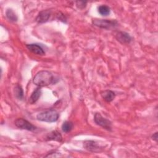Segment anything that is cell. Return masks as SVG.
Returning <instances> with one entry per match:
<instances>
[{
  "instance_id": "obj_9",
  "label": "cell",
  "mask_w": 158,
  "mask_h": 158,
  "mask_svg": "<svg viewBox=\"0 0 158 158\" xmlns=\"http://www.w3.org/2000/svg\"><path fill=\"white\" fill-rule=\"evenodd\" d=\"M26 47L30 51H31V52L36 55L43 56L45 54V51H44L43 48L38 44H35V43L28 44L26 45Z\"/></svg>"
},
{
  "instance_id": "obj_8",
  "label": "cell",
  "mask_w": 158,
  "mask_h": 158,
  "mask_svg": "<svg viewBox=\"0 0 158 158\" xmlns=\"http://www.w3.org/2000/svg\"><path fill=\"white\" fill-rule=\"evenodd\" d=\"M51 12L50 10H43L39 12L35 20L38 23H45L49 20L51 17Z\"/></svg>"
},
{
  "instance_id": "obj_19",
  "label": "cell",
  "mask_w": 158,
  "mask_h": 158,
  "mask_svg": "<svg viewBox=\"0 0 158 158\" xmlns=\"http://www.w3.org/2000/svg\"><path fill=\"white\" fill-rule=\"evenodd\" d=\"M151 138H152L154 141H155L156 142H157V132L154 133L152 135Z\"/></svg>"
},
{
  "instance_id": "obj_18",
  "label": "cell",
  "mask_w": 158,
  "mask_h": 158,
  "mask_svg": "<svg viewBox=\"0 0 158 158\" xmlns=\"http://www.w3.org/2000/svg\"><path fill=\"white\" fill-rule=\"evenodd\" d=\"M87 2L84 1H76V6L78 9H84L86 6Z\"/></svg>"
},
{
  "instance_id": "obj_3",
  "label": "cell",
  "mask_w": 158,
  "mask_h": 158,
  "mask_svg": "<svg viewBox=\"0 0 158 158\" xmlns=\"http://www.w3.org/2000/svg\"><path fill=\"white\" fill-rule=\"evenodd\" d=\"M92 23L99 28L109 30L116 27L118 25V22L114 19H93Z\"/></svg>"
},
{
  "instance_id": "obj_4",
  "label": "cell",
  "mask_w": 158,
  "mask_h": 158,
  "mask_svg": "<svg viewBox=\"0 0 158 158\" xmlns=\"http://www.w3.org/2000/svg\"><path fill=\"white\" fill-rule=\"evenodd\" d=\"M94 120L96 125L102 127L106 130H112V122L109 120L103 117L100 113H96L94 114Z\"/></svg>"
},
{
  "instance_id": "obj_2",
  "label": "cell",
  "mask_w": 158,
  "mask_h": 158,
  "mask_svg": "<svg viewBox=\"0 0 158 158\" xmlns=\"http://www.w3.org/2000/svg\"><path fill=\"white\" fill-rule=\"evenodd\" d=\"M59 113L54 109H48L38 113L36 118L42 122H55L59 118Z\"/></svg>"
},
{
  "instance_id": "obj_1",
  "label": "cell",
  "mask_w": 158,
  "mask_h": 158,
  "mask_svg": "<svg viewBox=\"0 0 158 158\" xmlns=\"http://www.w3.org/2000/svg\"><path fill=\"white\" fill-rule=\"evenodd\" d=\"M56 78L49 71L41 70L38 72L33 77V82L38 87L46 86L56 83Z\"/></svg>"
},
{
  "instance_id": "obj_12",
  "label": "cell",
  "mask_w": 158,
  "mask_h": 158,
  "mask_svg": "<svg viewBox=\"0 0 158 158\" xmlns=\"http://www.w3.org/2000/svg\"><path fill=\"white\" fill-rule=\"evenodd\" d=\"M41 94V87L36 88L34 90V91L32 93L30 97L29 98V102L31 104L35 103L38 100V99L40 98Z\"/></svg>"
},
{
  "instance_id": "obj_7",
  "label": "cell",
  "mask_w": 158,
  "mask_h": 158,
  "mask_svg": "<svg viewBox=\"0 0 158 158\" xmlns=\"http://www.w3.org/2000/svg\"><path fill=\"white\" fill-rule=\"evenodd\" d=\"M115 38L117 40L123 44H129L132 38L131 36L125 31H118L115 35Z\"/></svg>"
},
{
  "instance_id": "obj_15",
  "label": "cell",
  "mask_w": 158,
  "mask_h": 158,
  "mask_svg": "<svg viewBox=\"0 0 158 158\" xmlns=\"http://www.w3.org/2000/svg\"><path fill=\"white\" fill-rule=\"evenodd\" d=\"M73 127V123L70 121H65L62 125V130L64 133H69L70 132Z\"/></svg>"
},
{
  "instance_id": "obj_11",
  "label": "cell",
  "mask_w": 158,
  "mask_h": 158,
  "mask_svg": "<svg viewBox=\"0 0 158 158\" xmlns=\"http://www.w3.org/2000/svg\"><path fill=\"white\" fill-rule=\"evenodd\" d=\"M46 138L48 141H56L58 142H61L62 141V135L57 130H54L48 133Z\"/></svg>"
},
{
  "instance_id": "obj_16",
  "label": "cell",
  "mask_w": 158,
  "mask_h": 158,
  "mask_svg": "<svg viewBox=\"0 0 158 158\" xmlns=\"http://www.w3.org/2000/svg\"><path fill=\"white\" fill-rule=\"evenodd\" d=\"M6 15L7 18L12 22H16L18 19L17 15L12 9H8L6 12Z\"/></svg>"
},
{
  "instance_id": "obj_13",
  "label": "cell",
  "mask_w": 158,
  "mask_h": 158,
  "mask_svg": "<svg viewBox=\"0 0 158 158\" xmlns=\"http://www.w3.org/2000/svg\"><path fill=\"white\" fill-rule=\"evenodd\" d=\"M98 12L102 16H107L110 12V7L107 5H101L98 7Z\"/></svg>"
},
{
  "instance_id": "obj_14",
  "label": "cell",
  "mask_w": 158,
  "mask_h": 158,
  "mask_svg": "<svg viewBox=\"0 0 158 158\" xmlns=\"http://www.w3.org/2000/svg\"><path fill=\"white\" fill-rule=\"evenodd\" d=\"M14 93L15 97L19 99V100H22L23 98V91L20 85L19 84H17L15 86L14 88Z\"/></svg>"
},
{
  "instance_id": "obj_17",
  "label": "cell",
  "mask_w": 158,
  "mask_h": 158,
  "mask_svg": "<svg viewBox=\"0 0 158 158\" xmlns=\"http://www.w3.org/2000/svg\"><path fill=\"white\" fill-rule=\"evenodd\" d=\"M60 153L59 152H57L56 151H51L48 154L45 156L46 157H59L60 156Z\"/></svg>"
},
{
  "instance_id": "obj_10",
  "label": "cell",
  "mask_w": 158,
  "mask_h": 158,
  "mask_svg": "<svg viewBox=\"0 0 158 158\" xmlns=\"http://www.w3.org/2000/svg\"><path fill=\"white\" fill-rule=\"evenodd\" d=\"M100 94L101 97L103 98V99L107 102H110L112 101L115 97V93L112 90H109V89H106V90L102 91L100 93Z\"/></svg>"
},
{
  "instance_id": "obj_6",
  "label": "cell",
  "mask_w": 158,
  "mask_h": 158,
  "mask_svg": "<svg viewBox=\"0 0 158 158\" xmlns=\"http://www.w3.org/2000/svg\"><path fill=\"white\" fill-rule=\"evenodd\" d=\"M15 125L20 129L27 130L28 131H34L36 129V127L32 123L29 122L26 119L23 118H18L14 122Z\"/></svg>"
},
{
  "instance_id": "obj_5",
  "label": "cell",
  "mask_w": 158,
  "mask_h": 158,
  "mask_svg": "<svg viewBox=\"0 0 158 158\" xmlns=\"http://www.w3.org/2000/svg\"><path fill=\"white\" fill-rule=\"evenodd\" d=\"M83 147L86 150L93 152H99L102 151L105 146H102L98 142L93 140H86L83 142Z\"/></svg>"
}]
</instances>
